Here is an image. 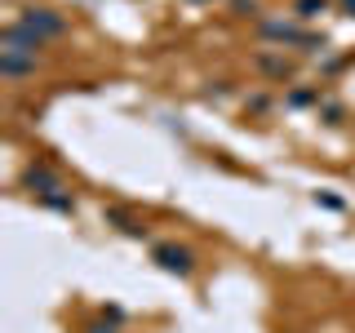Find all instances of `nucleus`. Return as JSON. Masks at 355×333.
Segmentation results:
<instances>
[{
	"mask_svg": "<svg viewBox=\"0 0 355 333\" xmlns=\"http://www.w3.org/2000/svg\"><path fill=\"white\" fill-rule=\"evenodd\" d=\"M40 44L31 31H22L18 22H9L5 31H0V76L5 80H22V76H31L40 67Z\"/></svg>",
	"mask_w": 355,
	"mask_h": 333,
	"instance_id": "nucleus-1",
	"label": "nucleus"
},
{
	"mask_svg": "<svg viewBox=\"0 0 355 333\" xmlns=\"http://www.w3.org/2000/svg\"><path fill=\"white\" fill-rule=\"evenodd\" d=\"M22 182H27L49 209H58V214H71V209H76V205H71V196H67V187H62V178L53 173L49 164H31V169L22 173Z\"/></svg>",
	"mask_w": 355,
	"mask_h": 333,
	"instance_id": "nucleus-2",
	"label": "nucleus"
},
{
	"mask_svg": "<svg viewBox=\"0 0 355 333\" xmlns=\"http://www.w3.org/2000/svg\"><path fill=\"white\" fill-rule=\"evenodd\" d=\"M18 27L31 31L36 40H58V36H67V18L53 14V9H44V5H27L18 14Z\"/></svg>",
	"mask_w": 355,
	"mask_h": 333,
	"instance_id": "nucleus-3",
	"label": "nucleus"
},
{
	"mask_svg": "<svg viewBox=\"0 0 355 333\" xmlns=\"http://www.w3.org/2000/svg\"><path fill=\"white\" fill-rule=\"evenodd\" d=\"M151 258L160 262L169 275H191V271H196V253L187 249V244H173V240L155 244V249H151Z\"/></svg>",
	"mask_w": 355,
	"mask_h": 333,
	"instance_id": "nucleus-4",
	"label": "nucleus"
},
{
	"mask_svg": "<svg viewBox=\"0 0 355 333\" xmlns=\"http://www.w3.org/2000/svg\"><path fill=\"white\" fill-rule=\"evenodd\" d=\"M258 31H262L266 40H280V44H302V49H315V44H324V40L315 36V31H302V27H293V22H280V18H266Z\"/></svg>",
	"mask_w": 355,
	"mask_h": 333,
	"instance_id": "nucleus-5",
	"label": "nucleus"
},
{
	"mask_svg": "<svg viewBox=\"0 0 355 333\" xmlns=\"http://www.w3.org/2000/svg\"><path fill=\"white\" fill-rule=\"evenodd\" d=\"M258 67H262L266 76H280V80H284V76H293V62L275 58V53H262V58H258Z\"/></svg>",
	"mask_w": 355,
	"mask_h": 333,
	"instance_id": "nucleus-6",
	"label": "nucleus"
},
{
	"mask_svg": "<svg viewBox=\"0 0 355 333\" xmlns=\"http://www.w3.org/2000/svg\"><path fill=\"white\" fill-rule=\"evenodd\" d=\"M107 218L120 222V231H125V236H142V222L133 218V214H125V209H107Z\"/></svg>",
	"mask_w": 355,
	"mask_h": 333,
	"instance_id": "nucleus-7",
	"label": "nucleus"
},
{
	"mask_svg": "<svg viewBox=\"0 0 355 333\" xmlns=\"http://www.w3.org/2000/svg\"><path fill=\"white\" fill-rule=\"evenodd\" d=\"M329 9V0H297V14L302 18H315V14H324Z\"/></svg>",
	"mask_w": 355,
	"mask_h": 333,
	"instance_id": "nucleus-8",
	"label": "nucleus"
},
{
	"mask_svg": "<svg viewBox=\"0 0 355 333\" xmlns=\"http://www.w3.org/2000/svg\"><path fill=\"white\" fill-rule=\"evenodd\" d=\"M85 333H116V316H111V320H94Z\"/></svg>",
	"mask_w": 355,
	"mask_h": 333,
	"instance_id": "nucleus-9",
	"label": "nucleus"
},
{
	"mask_svg": "<svg viewBox=\"0 0 355 333\" xmlns=\"http://www.w3.org/2000/svg\"><path fill=\"white\" fill-rule=\"evenodd\" d=\"M236 5V14H258V0H231Z\"/></svg>",
	"mask_w": 355,
	"mask_h": 333,
	"instance_id": "nucleus-10",
	"label": "nucleus"
},
{
	"mask_svg": "<svg viewBox=\"0 0 355 333\" xmlns=\"http://www.w3.org/2000/svg\"><path fill=\"white\" fill-rule=\"evenodd\" d=\"M338 5H342V14H351V18H355V0H338Z\"/></svg>",
	"mask_w": 355,
	"mask_h": 333,
	"instance_id": "nucleus-11",
	"label": "nucleus"
},
{
	"mask_svg": "<svg viewBox=\"0 0 355 333\" xmlns=\"http://www.w3.org/2000/svg\"><path fill=\"white\" fill-rule=\"evenodd\" d=\"M196 5H209V0H196Z\"/></svg>",
	"mask_w": 355,
	"mask_h": 333,
	"instance_id": "nucleus-12",
	"label": "nucleus"
}]
</instances>
